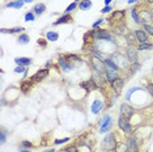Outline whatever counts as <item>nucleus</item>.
<instances>
[{
	"label": "nucleus",
	"instance_id": "nucleus-54",
	"mask_svg": "<svg viewBox=\"0 0 153 152\" xmlns=\"http://www.w3.org/2000/svg\"><path fill=\"white\" fill-rule=\"evenodd\" d=\"M24 1H25V3H32L33 0H24Z\"/></svg>",
	"mask_w": 153,
	"mask_h": 152
},
{
	"label": "nucleus",
	"instance_id": "nucleus-16",
	"mask_svg": "<svg viewBox=\"0 0 153 152\" xmlns=\"http://www.w3.org/2000/svg\"><path fill=\"white\" fill-rule=\"evenodd\" d=\"M135 37L140 43H144V42H147V39H148V33L145 30L137 29V30H135Z\"/></svg>",
	"mask_w": 153,
	"mask_h": 152
},
{
	"label": "nucleus",
	"instance_id": "nucleus-24",
	"mask_svg": "<svg viewBox=\"0 0 153 152\" xmlns=\"http://www.w3.org/2000/svg\"><path fill=\"white\" fill-rule=\"evenodd\" d=\"M45 11H46V5L43 3H39V4L34 5V8H33V12H34L35 14H42Z\"/></svg>",
	"mask_w": 153,
	"mask_h": 152
},
{
	"label": "nucleus",
	"instance_id": "nucleus-25",
	"mask_svg": "<svg viewBox=\"0 0 153 152\" xmlns=\"http://www.w3.org/2000/svg\"><path fill=\"white\" fill-rule=\"evenodd\" d=\"M46 38H47V41L55 42V41H58L59 35H58L56 32H53V30H50V32H47V34H46Z\"/></svg>",
	"mask_w": 153,
	"mask_h": 152
},
{
	"label": "nucleus",
	"instance_id": "nucleus-1",
	"mask_svg": "<svg viewBox=\"0 0 153 152\" xmlns=\"http://www.w3.org/2000/svg\"><path fill=\"white\" fill-rule=\"evenodd\" d=\"M113 127V119L109 114L103 115L102 119L100 121V132L103 134V132H109Z\"/></svg>",
	"mask_w": 153,
	"mask_h": 152
},
{
	"label": "nucleus",
	"instance_id": "nucleus-22",
	"mask_svg": "<svg viewBox=\"0 0 153 152\" xmlns=\"http://www.w3.org/2000/svg\"><path fill=\"white\" fill-rule=\"evenodd\" d=\"M24 0H14V1L12 3H8L7 4V8H17V9H20V8L24 7Z\"/></svg>",
	"mask_w": 153,
	"mask_h": 152
},
{
	"label": "nucleus",
	"instance_id": "nucleus-38",
	"mask_svg": "<svg viewBox=\"0 0 153 152\" xmlns=\"http://www.w3.org/2000/svg\"><path fill=\"white\" fill-rule=\"evenodd\" d=\"M76 7H77V1H76V3H72V4H69L68 7H67V9H66V13H69V12L73 11Z\"/></svg>",
	"mask_w": 153,
	"mask_h": 152
},
{
	"label": "nucleus",
	"instance_id": "nucleus-49",
	"mask_svg": "<svg viewBox=\"0 0 153 152\" xmlns=\"http://www.w3.org/2000/svg\"><path fill=\"white\" fill-rule=\"evenodd\" d=\"M51 64H53V63H51V62H47V63H46V68H50V67H51Z\"/></svg>",
	"mask_w": 153,
	"mask_h": 152
},
{
	"label": "nucleus",
	"instance_id": "nucleus-8",
	"mask_svg": "<svg viewBox=\"0 0 153 152\" xmlns=\"http://www.w3.org/2000/svg\"><path fill=\"white\" fill-rule=\"evenodd\" d=\"M134 114H135V109H134L132 106H130L127 104L121 105V115H123L124 118H128V119H130Z\"/></svg>",
	"mask_w": 153,
	"mask_h": 152
},
{
	"label": "nucleus",
	"instance_id": "nucleus-11",
	"mask_svg": "<svg viewBox=\"0 0 153 152\" xmlns=\"http://www.w3.org/2000/svg\"><path fill=\"white\" fill-rule=\"evenodd\" d=\"M59 66L62 67V69H63V71H66V72L71 71L73 67H75V66H73V63L69 62L66 56H60L59 58Z\"/></svg>",
	"mask_w": 153,
	"mask_h": 152
},
{
	"label": "nucleus",
	"instance_id": "nucleus-53",
	"mask_svg": "<svg viewBox=\"0 0 153 152\" xmlns=\"http://www.w3.org/2000/svg\"><path fill=\"white\" fill-rule=\"evenodd\" d=\"M102 152H115V151H113V150H108V151H102Z\"/></svg>",
	"mask_w": 153,
	"mask_h": 152
},
{
	"label": "nucleus",
	"instance_id": "nucleus-4",
	"mask_svg": "<svg viewBox=\"0 0 153 152\" xmlns=\"http://www.w3.org/2000/svg\"><path fill=\"white\" fill-rule=\"evenodd\" d=\"M94 37L100 41H113L114 42V38L111 37V34L105 29H97L94 30Z\"/></svg>",
	"mask_w": 153,
	"mask_h": 152
},
{
	"label": "nucleus",
	"instance_id": "nucleus-32",
	"mask_svg": "<svg viewBox=\"0 0 153 152\" xmlns=\"http://www.w3.org/2000/svg\"><path fill=\"white\" fill-rule=\"evenodd\" d=\"M140 69V64L137 62H135V63H132L131 64V68H130V74L132 75V74H135V72H137Z\"/></svg>",
	"mask_w": 153,
	"mask_h": 152
},
{
	"label": "nucleus",
	"instance_id": "nucleus-26",
	"mask_svg": "<svg viewBox=\"0 0 153 152\" xmlns=\"http://www.w3.org/2000/svg\"><path fill=\"white\" fill-rule=\"evenodd\" d=\"M79 7H80L81 11H87V9H89V8L92 7V1L90 0H82V1H80Z\"/></svg>",
	"mask_w": 153,
	"mask_h": 152
},
{
	"label": "nucleus",
	"instance_id": "nucleus-5",
	"mask_svg": "<svg viewBox=\"0 0 153 152\" xmlns=\"http://www.w3.org/2000/svg\"><path fill=\"white\" fill-rule=\"evenodd\" d=\"M102 147L105 150H115L117 147V143H115V138H114V134H109L102 142Z\"/></svg>",
	"mask_w": 153,
	"mask_h": 152
},
{
	"label": "nucleus",
	"instance_id": "nucleus-9",
	"mask_svg": "<svg viewBox=\"0 0 153 152\" xmlns=\"http://www.w3.org/2000/svg\"><path fill=\"white\" fill-rule=\"evenodd\" d=\"M126 56H127V59H128V62H131V63H135L137 62V50L134 46H128L126 48Z\"/></svg>",
	"mask_w": 153,
	"mask_h": 152
},
{
	"label": "nucleus",
	"instance_id": "nucleus-52",
	"mask_svg": "<svg viewBox=\"0 0 153 152\" xmlns=\"http://www.w3.org/2000/svg\"><path fill=\"white\" fill-rule=\"evenodd\" d=\"M20 152H30V151H27V150H20Z\"/></svg>",
	"mask_w": 153,
	"mask_h": 152
},
{
	"label": "nucleus",
	"instance_id": "nucleus-57",
	"mask_svg": "<svg viewBox=\"0 0 153 152\" xmlns=\"http://www.w3.org/2000/svg\"><path fill=\"white\" fill-rule=\"evenodd\" d=\"M152 14H153V13H152Z\"/></svg>",
	"mask_w": 153,
	"mask_h": 152
},
{
	"label": "nucleus",
	"instance_id": "nucleus-14",
	"mask_svg": "<svg viewBox=\"0 0 153 152\" xmlns=\"http://www.w3.org/2000/svg\"><path fill=\"white\" fill-rule=\"evenodd\" d=\"M110 84H111V88H113V89L115 90V93H117V95H119V93L122 92V88H123L124 81L122 80L121 77H118V79H115V80L113 81V83H110Z\"/></svg>",
	"mask_w": 153,
	"mask_h": 152
},
{
	"label": "nucleus",
	"instance_id": "nucleus-45",
	"mask_svg": "<svg viewBox=\"0 0 153 152\" xmlns=\"http://www.w3.org/2000/svg\"><path fill=\"white\" fill-rule=\"evenodd\" d=\"M147 89H148V92L151 93V96L153 97V84H148V85H147Z\"/></svg>",
	"mask_w": 153,
	"mask_h": 152
},
{
	"label": "nucleus",
	"instance_id": "nucleus-43",
	"mask_svg": "<svg viewBox=\"0 0 153 152\" xmlns=\"http://www.w3.org/2000/svg\"><path fill=\"white\" fill-rule=\"evenodd\" d=\"M111 11H113V8L110 7V5H106V7L101 11V13H109V12H111Z\"/></svg>",
	"mask_w": 153,
	"mask_h": 152
},
{
	"label": "nucleus",
	"instance_id": "nucleus-31",
	"mask_svg": "<svg viewBox=\"0 0 153 152\" xmlns=\"http://www.w3.org/2000/svg\"><path fill=\"white\" fill-rule=\"evenodd\" d=\"M24 28H20V26H17V28H12V29H1V33H20V32H22Z\"/></svg>",
	"mask_w": 153,
	"mask_h": 152
},
{
	"label": "nucleus",
	"instance_id": "nucleus-2",
	"mask_svg": "<svg viewBox=\"0 0 153 152\" xmlns=\"http://www.w3.org/2000/svg\"><path fill=\"white\" fill-rule=\"evenodd\" d=\"M110 58H111V60L119 67V68L128 67V59H127V56L122 55V54H119V53H113L111 55H110Z\"/></svg>",
	"mask_w": 153,
	"mask_h": 152
},
{
	"label": "nucleus",
	"instance_id": "nucleus-37",
	"mask_svg": "<svg viewBox=\"0 0 153 152\" xmlns=\"http://www.w3.org/2000/svg\"><path fill=\"white\" fill-rule=\"evenodd\" d=\"M34 12H27L25 14V21H34Z\"/></svg>",
	"mask_w": 153,
	"mask_h": 152
},
{
	"label": "nucleus",
	"instance_id": "nucleus-29",
	"mask_svg": "<svg viewBox=\"0 0 153 152\" xmlns=\"http://www.w3.org/2000/svg\"><path fill=\"white\" fill-rule=\"evenodd\" d=\"M153 48V43H149V42H144V43H140L137 46V50H152Z\"/></svg>",
	"mask_w": 153,
	"mask_h": 152
},
{
	"label": "nucleus",
	"instance_id": "nucleus-15",
	"mask_svg": "<svg viewBox=\"0 0 153 152\" xmlns=\"http://www.w3.org/2000/svg\"><path fill=\"white\" fill-rule=\"evenodd\" d=\"M127 147H128V151L130 152H139L137 151V142H136V138L135 136H130L127 139Z\"/></svg>",
	"mask_w": 153,
	"mask_h": 152
},
{
	"label": "nucleus",
	"instance_id": "nucleus-18",
	"mask_svg": "<svg viewBox=\"0 0 153 152\" xmlns=\"http://www.w3.org/2000/svg\"><path fill=\"white\" fill-rule=\"evenodd\" d=\"M81 87L85 88L88 92H90V90H93V89H96V88H98V87H97V84L94 83V80H93L92 77H90L88 81H82V83H81Z\"/></svg>",
	"mask_w": 153,
	"mask_h": 152
},
{
	"label": "nucleus",
	"instance_id": "nucleus-13",
	"mask_svg": "<svg viewBox=\"0 0 153 152\" xmlns=\"http://www.w3.org/2000/svg\"><path fill=\"white\" fill-rule=\"evenodd\" d=\"M105 77H106V80H108V81L113 83L115 79H118V71H115V69L106 67V69H105Z\"/></svg>",
	"mask_w": 153,
	"mask_h": 152
},
{
	"label": "nucleus",
	"instance_id": "nucleus-6",
	"mask_svg": "<svg viewBox=\"0 0 153 152\" xmlns=\"http://www.w3.org/2000/svg\"><path fill=\"white\" fill-rule=\"evenodd\" d=\"M92 64L94 67V71L103 72V74H105V69H106L105 60L100 59V58H97V56H92Z\"/></svg>",
	"mask_w": 153,
	"mask_h": 152
},
{
	"label": "nucleus",
	"instance_id": "nucleus-46",
	"mask_svg": "<svg viewBox=\"0 0 153 152\" xmlns=\"http://www.w3.org/2000/svg\"><path fill=\"white\" fill-rule=\"evenodd\" d=\"M66 152H79V151L76 147H68V148H66Z\"/></svg>",
	"mask_w": 153,
	"mask_h": 152
},
{
	"label": "nucleus",
	"instance_id": "nucleus-33",
	"mask_svg": "<svg viewBox=\"0 0 153 152\" xmlns=\"http://www.w3.org/2000/svg\"><path fill=\"white\" fill-rule=\"evenodd\" d=\"M131 16H132V19L135 20V24H140V19H139V13L136 12V8H134L132 11H131Z\"/></svg>",
	"mask_w": 153,
	"mask_h": 152
},
{
	"label": "nucleus",
	"instance_id": "nucleus-7",
	"mask_svg": "<svg viewBox=\"0 0 153 152\" xmlns=\"http://www.w3.org/2000/svg\"><path fill=\"white\" fill-rule=\"evenodd\" d=\"M139 19H140V22L143 25H151L152 21H153V14L149 13L148 11H141L139 13Z\"/></svg>",
	"mask_w": 153,
	"mask_h": 152
},
{
	"label": "nucleus",
	"instance_id": "nucleus-47",
	"mask_svg": "<svg viewBox=\"0 0 153 152\" xmlns=\"http://www.w3.org/2000/svg\"><path fill=\"white\" fill-rule=\"evenodd\" d=\"M46 42L43 41V39H38V45H42V46H45Z\"/></svg>",
	"mask_w": 153,
	"mask_h": 152
},
{
	"label": "nucleus",
	"instance_id": "nucleus-42",
	"mask_svg": "<svg viewBox=\"0 0 153 152\" xmlns=\"http://www.w3.org/2000/svg\"><path fill=\"white\" fill-rule=\"evenodd\" d=\"M21 145H22V147H26V148H30L33 144L30 142H27V140H22L21 142Z\"/></svg>",
	"mask_w": 153,
	"mask_h": 152
},
{
	"label": "nucleus",
	"instance_id": "nucleus-19",
	"mask_svg": "<svg viewBox=\"0 0 153 152\" xmlns=\"http://www.w3.org/2000/svg\"><path fill=\"white\" fill-rule=\"evenodd\" d=\"M124 16H126V12L124 11H117L114 12V13L111 14V19H110V21H114V22H117V21H122L124 19Z\"/></svg>",
	"mask_w": 153,
	"mask_h": 152
},
{
	"label": "nucleus",
	"instance_id": "nucleus-48",
	"mask_svg": "<svg viewBox=\"0 0 153 152\" xmlns=\"http://www.w3.org/2000/svg\"><path fill=\"white\" fill-rule=\"evenodd\" d=\"M136 1H137V0H128L127 3H128V4H131V5H132V4H135Z\"/></svg>",
	"mask_w": 153,
	"mask_h": 152
},
{
	"label": "nucleus",
	"instance_id": "nucleus-40",
	"mask_svg": "<svg viewBox=\"0 0 153 152\" xmlns=\"http://www.w3.org/2000/svg\"><path fill=\"white\" fill-rule=\"evenodd\" d=\"M25 71L26 69L24 66H17L16 68H14V72H16V74H22V72H25Z\"/></svg>",
	"mask_w": 153,
	"mask_h": 152
},
{
	"label": "nucleus",
	"instance_id": "nucleus-21",
	"mask_svg": "<svg viewBox=\"0 0 153 152\" xmlns=\"http://www.w3.org/2000/svg\"><path fill=\"white\" fill-rule=\"evenodd\" d=\"M32 85H33V81L32 80L22 81V83H21V87H20L21 92H22V93H27L30 90V88H32Z\"/></svg>",
	"mask_w": 153,
	"mask_h": 152
},
{
	"label": "nucleus",
	"instance_id": "nucleus-50",
	"mask_svg": "<svg viewBox=\"0 0 153 152\" xmlns=\"http://www.w3.org/2000/svg\"><path fill=\"white\" fill-rule=\"evenodd\" d=\"M113 0H105V5H110V3H111Z\"/></svg>",
	"mask_w": 153,
	"mask_h": 152
},
{
	"label": "nucleus",
	"instance_id": "nucleus-28",
	"mask_svg": "<svg viewBox=\"0 0 153 152\" xmlns=\"http://www.w3.org/2000/svg\"><path fill=\"white\" fill-rule=\"evenodd\" d=\"M17 41H18V43L20 45H26L27 42L30 41V38H29V35L27 34H20L18 35V38H17Z\"/></svg>",
	"mask_w": 153,
	"mask_h": 152
},
{
	"label": "nucleus",
	"instance_id": "nucleus-3",
	"mask_svg": "<svg viewBox=\"0 0 153 152\" xmlns=\"http://www.w3.org/2000/svg\"><path fill=\"white\" fill-rule=\"evenodd\" d=\"M118 124H119V129L126 134H131L134 131L132 126H131L130 122H128V118H124L123 115H121V117L118 118Z\"/></svg>",
	"mask_w": 153,
	"mask_h": 152
},
{
	"label": "nucleus",
	"instance_id": "nucleus-10",
	"mask_svg": "<svg viewBox=\"0 0 153 152\" xmlns=\"http://www.w3.org/2000/svg\"><path fill=\"white\" fill-rule=\"evenodd\" d=\"M92 79H93L94 83L97 84V87H100V88L105 87V80H106V77H103V72L94 71V72H93V76H92Z\"/></svg>",
	"mask_w": 153,
	"mask_h": 152
},
{
	"label": "nucleus",
	"instance_id": "nucleus-55",
	"mask_svg": "<svg viewBox=\"0 0 153 152\" xmlns=\"http://www.w3.org/2000/svg\"><path fill=\"white\" fill-rule=\"evenodd\" d=\"M148 3H151V4H153V0H148Z\"/></svg>",
	"mask_w": 153,
	"mask_h": 152
},
{
	"label": "nucleus",
	"instance_id": "nucleus-23",
	"mask_svg": "<svg viewBox=\"0 0 153 152\" xmlns=\"http://www.w3.org/2000/svg\"><path fill=\"white\" fill-rule=\"evenodd\" d=\"M72 19H71V16H69V13H66L64 16H62L59 20H56L54 22V25H60V24H66V22H69Z\"/></svg>",
	"mask_w": 153,
	"mask_h": 152
},
{
	"label": "nucleus",
	"instance_id": "nucleus-20",
	"mask_svg": "<svg viewBox=\"0 0 153 152\" xmlns=\"http://www.w3.org/2000/svg\"><path fill=\"white\" fill-rule=\"evenodd\" d=\"M14 62H16L17 66H24V67L32 64V59H30V58H16Z\"/></svg>",
	"mask_w": 153,
	"mask_h": 152
},
{
	"label": "nucleus",
	"instance_id": "nucleus-30",
	"mask_svg": "<svg viewBox=\"0 0 153 152\" xmlns=\"http://www.w3.org/2000/svg\"><path fill=\"white\" fill-rule=\"evenodd\" d=\"M135 33H128V34H126V39L128 42V45L130 46H132V45H135Z\"/></svg>",
	"mask_w": 153,
	"mask_h": 152
},
{
	"label": "nucleus",
	"instance_id": "nucleus-41",
	"mask_svg": "<svg viewBox=\"0 0 153 152\" xmlns=\"http://www.w3.org/2000/svg\"><path fill=\"white\" fill-rule=\"evenodd\" d=\"M69 142V138H64V139H56L55 140V144H63V143Z\"/></svg>",
	"mask_w": 153,
	"mask_h": 152
},
{
	"label": "nucleus",
	"instance_id": "nucleus-39",
	"mask_svg": "<svg viewBox=\"0 0 153 152\" xmlns=\"http://www.w3.org/2000/svg\"><path fill=\"white\" fill-rule=\"evenodd\" d=\"M144 30L149 35H153V25H144Z\"/></svg>",
	"mask_w": 153,
	"mask_h": 152
},
{
	"label": "nucleus",
	"instance_id": "nucleus-51",
	"mask_svg": "<svg viewBox=\"0 0 153 152\" xmlns=\"http://www.w3.org/2000/svg\"><path fill=\"white\" fill-rule=\"evenodd\" d=\"M43 152H55L54 148H51V150H47V151H43Z\"/></svg>",
	"mask_w": 153,
	"mask_h": 152
},
{
	"label": "nucleus",
	"instance_id": "nucleus-36",
	"mask_svg": "<svg viewBox=\"0 0 153 152\" xmlns=\"http://www.w3.org/2000/svg\"><path fill=\"white\" fill-rule=\"evenodd\" d=\"M136 90H141V88H132V89L128 90L127 95H126V100H127V101H130V100H131V95H132L134 92H136Z\"/></svg>",
	"mask_w": 153,
	"mask_h": 152
},
{
	"label": "nucleus",
	"instance_id": "nucleus-27",
	"mask_svg": "<svg viewBox=\"0 0 153 152\" xmlns=\"http://www.w3.org/2000/svg\"><path fill=\"white\" fill-rule=\"evenodd\" d=\"M115 152H130V151H128L127 144H124V143H117Z\"/></svg>",
	"mask_w": 153,
	"mask_h": 152
},
{
	"label": "nucleus",
	"instance_id": "nucleus-12",
	"mask_svg": "<svg viewBox=\"0 0 153 152\" xmlns=\"http://www.w3.org/2000/svg\"><path fill=\"white\" fill-rule=\"evenodd\" d=\"M47 75H48V69H47V68L39 69L38 72H35V74L32 76V81H33V83H39V81L43 80V79H45Z\"/></svg>",
	"mask_w": 153,
	"mask_h": 152
},
{
	"label": "nucleus",
	"instance_id": "nucleus-17",
	"mask_svg": "<svg viewBox=\"0 0 153 152\" xmlns=\"http://www.w3.org/2000/svg\"><path fill=\"white\" fill-rule=\"evenodd\" d=\"M102 108H103V102L101 101V100H94L93 104H92L90 110H92V113L93 114H98L100 111L102 110Z\"/></svg>",
	"mask_w": 153,
	"mask_h": 152
},
{
	"label": "nucleus",
	"instance_id": "nucleus-44",
	"mask_svg": "<svg viewBox=\"0 0 153 152\" xmlns=\"http://www.w3.org/2000/svg\"><path fill=\"white\" fill-rule=\"evenodd\" d=\"M102 22H103V19H98V20L96 21V22L93 24V29H97V26H98L100 24H102Z\"/></svg>",
	"mask_w": 153,
	"mask_h": 152
},
{
	"label": "nucleus",
	"instance_id": "nucleus-34",
	"mask_svg": "<svg viewBox=\"0 0 153 152\" xmlns=\"http://www.w3.org/2000/svg\"><path fill=\"white\" fill-rule=\"evenodd\" d=\"M5 140H7V130L3 127V129H1V134H0V142H1V144H4Z\"/></svg>",
	"mask_w": 153,
	"mask_h": 152
},
{
	"label": "nucleus",
	"instance_id": "nucleus-56",
	"mask_svg": "<svg viewBox=\"0 0 153 152\" xmlns=\"http://www.w3.org/2000/svg\"><path fill=\"white\" fill-rule=\"evenodd\" d=\"M76 1H82V0H76Z\"/></svg>",
	"mask_w": 153,
	"mask_h": 152
},
{
	"label": "nucleus",
	"instance_id": "nucleus-35",
	"mask_svg": "<svg viewBox=\"0 0 153 152\" xmlns=\"http://www.w3.org/2000/svg\"><path fill=\"white\" fill-rule=\"evenodd\" d=\"M124 32H126V25H124V24H122L119 28L115 29V33H117V34H119V35L124 34Z\"/></svg>",
	"mask_w": 153,
	"mask_h": 152
}]
</instances>
